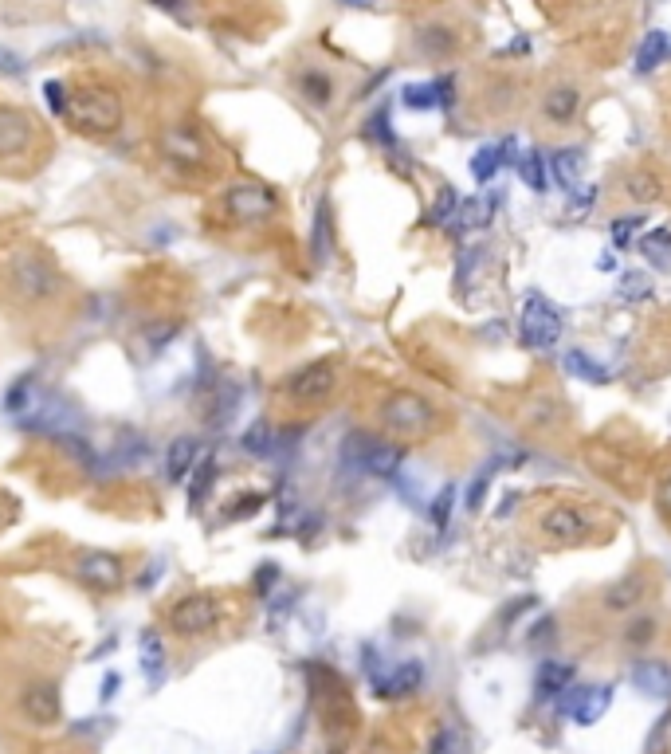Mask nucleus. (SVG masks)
Masks as SVG:
<instances>
[{"mask_svg": "<svg viewBox=\"0 0 671 754\" xmlns=\"http://www.w3.org/2000/svg\"><path fill=\"white\" fill-rule=\"evenodd\" d=\"M452 503H456V491H452V487H444V491L436 495V503H432V523H436V527H444V523H448Z\"/></svg>", "mask_w": 671, "mask_h": 754, "instance_id": "obj_32", "label": "nucleus"}, {"mask_svg": "<svg viewBox=\"0 0 671 754\" xmlns=\"http://www.w3.org/2000/svg\"><path fill=\"white\" fill-rule=\"evenodd\" d=\"M456 209H460L456 189H444V193H440V201H436V205H432V213H428V224H448Z\"/></svg>", "mask_w": 671, "mask_h": 754, "instance_id": "obj_28", "label": "nucleus"}, {"mask_svg": "<svg viewBox=\"0 0 671 754\" xmlns=\"http://www.w3.org/2000/svg\"><path fill=\"white\" fill-rule=\"evenodd\" d=\"M483 220H487V205L475 197V201H460V209L452 213V228L464 232V228H479Z\"/></svg>", "mask_w": 671, "mask_h": 754, "instance_id": "obj_26", "label": "nucleus"}, {"mask_svg": "<svg viewBox=\"0 0 671 754\" xmlns=\"http://www.w3.org/2000/svg\"><path fill=\"white\" fill-rule=\"evenodd\" d=\"M385 122H389V110L373 114V118H369V138H377V142H385V146H389V142H393V130H389Z\"/></svg>", "mask_w": 671, "mask_h": 754, "instance_id": "obj_35", "label": "nucleus"}, {"mask_svg": "<svg viewBox=\"0 0 671 754\" xmlns=\"http://www.w3.org/2000/svg\"><path fill=\"white\" fill-rule=\"evenodd\" d=\"M632 684L648 696H671V668L664 660H640L632 668Z\"/></svg>", "mask_w": 671, "mask_h": 754, "instance_id": "obj_12", "label": "nucleus"}, {"mask_svg": "<svg viewBox=\"0 0 671 754\" xmlns=\"http://www.w3.org/2000/svg\"><path fill=\"white\" fill-rule=\"evenodd\" d=\"M542 535H550L554 542H577L581 535H589V519L577 507H550L542 515Z\"/></svg>", "mask_w": 671, "mask_h": 754, "instance_id": "obj_8", "label": "nucleus"}, {"mask_svg": "<svg viewBox=\"0 0 671 754\" xmlns=\"http://www.w3.org/2000/svg\"><path fill=\"white\" fill-rule=\"evenodd\" d=\"M161 4H177V0H161Z\"/></svg>", "mask_w": 671, "mask_h": 754, "instance_id": "obj_44", "label": "nucleus"}, {"mask_svg": "<svg viewBox=\"0 0 671 754\" xmlns=\"http://www.w3.org/2000/svg\"><path fill=\"white\" fill-rule=\"evenodd\" d=\"M577 110H581V91H577V87H569V83H562V87H550V91L542 95V114H546L550 122H558V126L573 122V118H577Z\"/></svg>", "mask_w": 671, "mask_h": 754, "instance_id": "obj_10", "label": "nucleus"}, {"mask_svg": "<svg viewBox=\"0 0 671 754\" xmlns=\"http://www.w3.org/2000/svg\"><path fill=\"white\" fill-rule=\"evenodd\" d=\"M224 205H228V213L236 216V220H263V216L275 213V197L263 185H232L228 197H224Z\"/></svg>", "mask_w": 671, "mask_h": 754, "instance_id": "obj_5", "label": "nucleus"}, {"mask_svg": "<svg viewBox=\"0 0 671 754\" xmlns=\"http://www.w3.org/2000/svg\"><path fill=\"white\" fill-rule=\"evenodd\" d=\"M0 71H8V75H20V59H16V55H8L4 48H0Z\"/></svg>", "mask_w": 671, "mask_h": 754, "instance_id": "obj_38", "label": "nucleus"}, {"mask_svg": "<svg viewBox=\"0 0 671 754\" xmlns=\"http://www.w3.org/2000/svg\"><path fill=\"white\" fill-rule=\"evenodd\" d=\"M314 256H326V209H318V224H314Z\"/></svg>", "mask_w": 671, "mask_h": 754, "instance_id": "obj_37", "label": "nucleus"}, {"mask_svg": "<svg viewBox=\"0 0 671 754\" xmlns=\"http://www.w3.org/2000/svg\"><path fill=\"white\" fill-rule=\"evenodd\" d=\"M267 436H271V432L259 425V429H252L244 436V448H252V452H271V440H267Z\"/></svg>", "mask_w": 671, "mask_h": 754, "instance_id": "obj_36", "label": "nucleus"}, {"mask_svg": "<svg viewBox=\"0 0 671 754\" xmlns=\"http://www.w3.org/2000/svg\"><path fill=\"white\" fill-rule=\"evenodd\" d=\"M20 707H24V715H28L36 727H52V723H59V715H63V703H59V692H55L52 684H32V688H24Z\"/></svg>", "mask_w": 671, "mask_h": 754, "instance_id": "obj_7", "label": "nucleus"}, {"mask_svg": "<svg viewBox=\"0 0 671 754\" xmlns=\"http://www.w3.org/2000/svg\"><path fill=\"white\" fill-rule=\"evenodd\" d=\"M420 40H424L428 52H444V48H452V32H448V28H424Z\"/></svg>", "mask_w": 671, "mask_h": 754, "instance_id": "obj_31", "label": "nucleus"}, {"mask_svg": "<svg viewBox=\"0 0 671 754\" xmlns=\"http://www.w3.org/2000/svg\"><path fill=\"white\" fill-rule=\"evenodd\" d=\"M420 680H424V668H420V660H405L401 668H393L385 680H381V696H393V700H401V696H413L416 688H420Z\"/></svg>", "mask_w": 671, "mask_h": 754, "instance_id": "obj_13", "label": "nucleus"}, {"mask_svg": "<svg viewBox=\"0 0 671 754\" xmlns=\"http://www.w3.org/2000/svg\"><path fill=\"white\" fill-rule=\"evenodd\" d=\"M157 656H161V645H157V641H154V645L146 641V668H157V664H161Z\"/></svg>", "mask_w": 671, "mask_h": 754, "instance_id": "obj_41", "label": "nucleus"}, {"mask_svg": "<svg viewBox=\"0 0 671 754\" xmlns=\"http://www.w3.org/2000/svg\"><path fill=\"white\" fill-rule=\"evenodd\" d=\"M487 484H491V472H483V476H475V480H471V487H467V507H471V511H479V507H483Z\"/></svg>", "mask_w": 671, "mask_h": 754, "instance_id": "obj_34", "label": "nucleus"}, {"mask_svg": "<svg viewBox=\"0 0 671 754\" xmlns=\"http://www.w3.org/2000/svg\"><path fill=\"white\" fill-rule=\"evenodd\" d=\"M193 460H197V440H189V436H181V440H173L169 444V460H165V472H169V480H185V476H193Z\"/></svg>", "mask_w": 671, "mask_h": 754, "instance_id": "obj_17", "label": "nucleus"}, {"mask_svg": "<svg viewBox=\"0 0 671 754\" xmlns=\"http://www.w3.org/2000/svg\"><path fill=\"white\" fill-rule=\"evenodd\" d=\"M628 197H632V201H656V197H660L656 177H652V173H632V177H628Z\"/></svg>", "mask_w": 671, "mask_h": 754, "instance_id": "obj_27", "label": "nucleus"}, {"mask_svg": "<svg viewBox=\"0 0 671 754\" xmlns=\"http://www.w3.org/2000/svg\"><path fill=\"white\" fill-rule=\"evenodd\" d=\"M664 495H668V507H671V484H668V491H664Z\"/></svg>", "mask_w": 671, "mask_h": 754, "instance_id": "obj_43", "label": "nucleus"}, {"mask_svg": "<svg viewBox=\"0 0 671 754\" xmlns=\"http://www.w3.org/2000/svg\"><path fill=\"white\" fill-rule=\"evenodd\" d=\"M342 4H350V8H373L377 0H342Z\"/></svg>", "mask_w": 671, "mask_h": 754, "instance_id": "obj_42", "label": "nucleus"}, {"mask_svg": "<svg viewBox=\"0 0 671 754\" xmlns=\"http://www.w3.org/2000/svg\"><path fill=\"white\" fill-rule=\"evenodd\" d=\"M518 334H522V346H530V350H550V346L562 338V315H558V307L546 303L542 295H530V299L522 303Z\"/></svg>", "mask_w": 671, "mask_h": 754, "instance_id": "obj_2", "label": "nucleus"}, {"mask_svg": "<svg viewBox=\"0 0 671 754\" xmlns=\"http://www.w3.org/2000/svg\"><path fill=\"white\" fill-rule=\"evenodd\" d=\"M118 118H122V107H118L114 95H83V114H79V122H87V126H95V130H114Z\"/></svg>", "mask_w": 671, "mask_h": 754, "instance_id": "obj_11", "label": "nucleus"}, {"mask_svg": "<svg viewBox=\"0 0 671 754\" xmlns=\"http://www.w3.org/2000/svg\"><path fill=\"white\" fill-rule=\"evenodd\" d=\"M381 421L397 436H428L436 429V405L413 389H397L381 401Z\"/></svg>", "mask_w": 671, "mask_h": 754, "instance_id": "obj_1", "label": "nucleus"}, {"mask_svg": "<svg viewBox=\"0 0 671 754\" xmlns=\"http://www.w3.org/2000/svg\"><path fill=\"white\" fill-rule=\"evenodd\" d=\"M220 625V605L216 597L208 593H193V597H181L173 609H169V629L177 637H205Z\"/></svg>", "mask_w": 671, "mask_h": 754, "instance_id": "obj_3", "label": "nucleus"}, {"mask_svg": "<svg viewBox=\"0 0 671 754\" xmlns=\"http://www.w3.org/2000/svg\"><path fill=\"white\" fill-rule=\"evenodd\" d=\"M373 444H377V436H369V432H350V436H346V444H342V464H346V468H358V472H365V460H369Z\"/></svg>", "mask_w": 671, "mask_h": 754, "instance_id": "obj_23", "label": "nucleus"}, {"mask_svg": "<svg viewBox=\"0 0 671 754\" xmlns=\"http://www.w3.org/2000/svg\"><path fill=\"white\" fill-rule=\"evenodd\" d=\"M83 578L91 586H99V590H110V586H118L122 570H118V562L110 554H91V558H83Z\"/></svg>", "mask_w": 671, "mask_h": 754, "instance_id": "obj_19", "label": "nucleus"}, {"mask_svg": "<svg viewBox=\"0 0 671 754\" xmlns=\"http://www.w3.org/2000/svg\"><path fill=\"white\" fill-rule=\"evenodd\" d=\"M32 142V118L20 110H0V158H20Z\"/></svg>", "mask_w": 671, "mask_h": 754, "instance_id": "obj_9", "label": "nucleus"}, {"mask_svg": "<svg viewBox=\"0 0 671 754\" xmlns=\"http://www.w3.org/2000/svg\"><path fill=\"white\" fill-rule=\"evenodd\" d=\"M428 754H452V739H448V735H436L432 747H428Z\"/></svg>", "mask_w": 671, "mask_h": 754, "instance_id": "obj_40", "label": "nucleus"}, {"mask_svg": "<svg viewBox=\"0 0 671 754\" xmlns=\"http://www.w3.org/2000/svg\"><path fill=\"white\" fill-rule=\"evenodd\" d=\"M668 55H671V36L656 28V32H648V36L640 40V52H636V71H640V75H648V71H656V67H660Z\"/></svg>", "mask_w": 671, "mask_h": 754, "instance_id": "obj_14", "label": "nucleus"}, {"mask_svg": "<svg viewBox=\"0 0 671 754\" xmlns=\"http://www.w3.org/2000/svg\"><path fill=\"white\" fill-rule=\"evenodd\" d=\"M212 476H216V464L212 460H205L201 468H197V476H193V503H201L205 499L208 484H212Z\"/></svg>", "mask_w": 671, "mask_h": 754, "instance_id": "obj_33", "label": "nucleus"}, {"mask_svg": "<svg viewBox=\"0 0 671 754\" xmlns=\"http://www.w3.org/2000/svg\"><path fill=\"white\" fill-rule=\"evenodd\" d=\"M518 173H522L526 189H534V193H542V189H546V158H542L538 150H530V154L518 162Z\"/></svg>", "mask_w": 671, "mask_h": 754, "instance_id": "obj_25", "label": "nucleus"}, {"mask_svg": "<svg viewBox=\"0 0 671 754\" xmlns=\"http://www.w3.org/2000/svg\"><path fill=\"white\" fill-rule=\"evenodd\" d=\"M640 256L656 271H671V232L668 228H652L640 236Z\"/></svg>", "mask_w": 671, "mask_h": 754, "instance_id": "obj_15", "label": "nucleus"}, {"mask_svg": "<svg viewBox=\"0 0 671 754\" xmlns=\"http://www.w3.org/2000/svg\"><path fill=\"white\" fill-rule=\"evenodd\" d=\"M562 366H566V374L581 377V381H589V385H605V381H609V370H605L601 362H593L589 354H581V350H569L566 358H562Z\"/></svg>", "mask_w": 671, "mask_h": 754, "instance_id": "obj_22", "label": "nucleus"}, {"mask_svg": "<svg viewBox=\"0 0 671 754\" xmlns=\"http://www.w3.org/2000/svg\"><path fill=\"white\" fill-rule=\"evenodd\" d=\"M299 91H303V99L314 103V107H330V99H334V79H330L326 71H303V75H299Z\"/></svg>", "mask_w": 671, "mask_h": 754, "instance_id": "obj_21", "label": "nucleus"}, {"mask_svg": "<svg viewBox=\"0 0 671 754\" xmlns=\"http://www.w3.org/2000/svg\"><path fill=\"white\" fill-rule=\"evenodd\" d=\"M440 91H448L444 79H436V83H409L401 95H405V107L409 110H432L448 99V95H440Z\"/></svg>", "mask_w": 671, "mask_h": 754, "instance_id": "obj_20", "label": "nucleus"}, {"mask_svg": "<svg viewBox=\"0 0 671 754\" xmlns=\"http://www.w3.org/2000/svg\"><path fill=\"white\" fill-rule=\"evenodd\" d=\"M334 366L330 362H314V366H307V370H299V374L287 381V393L295 397V401H322L330 389H334Z\"/></svg>", "mask_w": 671, "mask_h": 754, "instance_id": "obj_6", "label": "nucleus"}, {"mask_svg": "<svg viewBox=\"0 0 671 754\" xmlns=\"http://www.w3.org/2000/svg\"><path fill=\"white\" fill-rule=\"evenodd\" d=\"M652 291V283H648V275H640V271H628L624 279H620V299H644Z\"/></svg>", "mask_w": 671, "mask_h": 754, "instance_id": "obj_29", "label": "nucleus"}, {"mask_svg": "<svg viewBox=\"0 0 671 754\" xmlns=\"http://www.w3.org/2000/svg\"><path fill=\"white\" fill-rule=\"evenodd\" d=\"M48 103H52L55 110L67 107V99H63V87H59V83H48Z\"/></svg>", "mask_w": 671, "mask_h": 754, "instance_id": "obj_39", "label": "nucleus"}, {"mask_svg": "<svg viewBox=\"0 0 671 754\" xmlns=\"http://www.w3.org/2000/svg\"><path fill=\"white\" fill-rule=\"evenodd\" d=\"M569 684H573V668L569 664H562V660H546L542 664V672H538V696L542 700H558Z\"/></svg>", "mask_w": 671, "mask_h": 754, "instance_id": "obj_16", "label": "nucleus"}, {"mask_svg": "<svg viewBox=\"0 0 671 754\" xmlns=\"http://www.w3.org/2000/svg\"><path fill=\"white\" fill-rule=\"evenodd\" d=\"M640 224H644V216H620L617 224H613V244L624 248V244H628V240L640 232Z\"/></svg>", "mask_w": 671, "mask_h": 754, "instance_id": "obj_30", "label": "nucleus"}, {"mask_svg": "<svg viewBox=\"0 0 671 754\" xmlns=\"http://www.w3.org/2000/svg\"><path fill=\"white\" fill-rule=\"evenodd\" d=\"M609 703H613V688H605V684H577V688L569 684L566 692L558 696L562 715L573 719V723H581V727L597 723L609 711Z\"/></svg>", "mask_w": 671, "mask_h": 754, "instance_id": "obj_4", "label": "nucleus"}, {"mask_svg": "<svg viewBox=\"0 0 671 754\" xmlns=\"http://www.w3.org/2000/svg\"><path fill=\"white\" fill-rule=\"evenodd\" d=\"M550 169H554V181L562 189H577V181H581V150H573V146L554 150L550 154Z\"/></svg>", "mask_w": 671, "mask_h": 754, "instance_id": "obj_18", "label": "nucleus"}, {"mask_svg": "<svg viewBox=\"0 0 671 754\" xmlns=\"http://www.w3.org/2000/svg\"><path fill=\"white\" fill-rule=\"evenodd\" d=\"M499 165H503V146H483V150H475V158H471V177L483 185V181L495 177Z\"/></svg>", "mask_w": 671, "mask_h": 754, "instance_id": "obj_24", "label": "nucleus"}]
</instances>
